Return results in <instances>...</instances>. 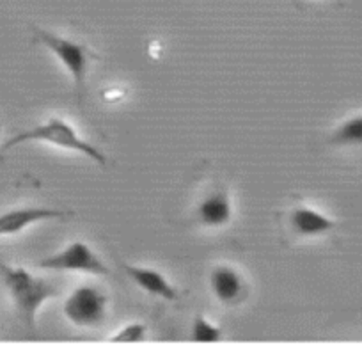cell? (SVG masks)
Here are the masks:
<instances>
[{
  "mask_svg": "<svg viewBox=\"0 0 362 357\" xmlns=\"http://www.w3.org/2000/svg\"><path fill=\"white\" fill-rule=\"evenodd\" d=\"M109 297L95 286L82 285L69 293L64 300L62 313L76 327L93 329L103 324L107 317Z\"/></svg>",
  "mask_w": 362,
  "mask_h": 357,
  "instance_id": "cell-4",
  "label": "cell"
},
{
  "mask_svg": "<svg viewBox=\"0 0 362 357\" xmlns=\"http://www.w3.org/2000/svg\"><path fill=\"white\" fill-rule=\"evenodd\" d=\"M288 226L297 237L315 238L336 230L337 220L305 203H297L288 213Z\"/></svg>",
  "mask_w": 362,
  "mask_h": 357,
  "instance_id": "cell-7",
  "label": "cell"
},
{
  "mask_svg": "<svg viewBox=\"0 0 362 357\" xmlns=\"http://www.w3.org/2000/svg\"><path fill=\"white\" fill-rule=\"evenodd\" d=\"M25 142H45V144L55 146V148L82 153L83 157H89L93 162L100 164V166H107L105 153L100 152L95 144H90L86 139L80 137L75 128H73V125L62 118H48L45 123L36 125L29 130L18 132L2 144L0 153L9 152L15 146L25 144Z\"/></svg>",
  "mask_w": 362,
  "mask_h": 357,
  "instance_id": "cell-2",
  "label": "cell"
},
{
  "mask_svg": "<svg viewBox=\"0 0 362 357\" xmlns=\"http://www.w3.org/2000/svg\"><path fill=\"white\" fill-rule=\"evenodd\" d=\"M148 334V327L144 324H128L121 327L116 334L110 336V341H144Z\"/></svg>",
  "mask_w": 362,
  "mask_h": 357,
  "instance_id": "cell-13",
  "label": "cell"
},
{
  "mask_svg": "<svg viewBox=\"0 0 362 357\" xmlns=\"http://www.w3.org/2000/svg\"><path fill=\"white\" fill-rule=\"evenodd\" d=\"M34 34H36V40L43 47H47L59 59V62L64 66L66 72L73 79V84H75L76 98H78V101H82L83 93H86L89 62L95 61L98 54L90 50L87 45L76 43V41L69 40V38L48 33V30L41 29V27H34Z\"/></svg>",
  "mask_w": 362,
  "mask_h": 357,
  "instance_id": "cell-3",
  "label": "cell"
},
{
  "mask_svg": "<svg viewBox=\"0 0 362 357\" xmlns=\"http://www.w3.org/2000/svg\"><path fill=\"white\" fill-rule=\"evenodd\" d=\"M0 279L11 299L20 320L29 329H36V318L43 304L59 293L57 286L23 267L4 264L0 260Z\"/></svg>",
  "mask_w": 362,
  "mask_h": 357,
  "instance_id": "cell-1",
  "label": "cell"
},
{
  "mask_svg": "<svg viewBox=\"0 0 362 357\" xmlns=\"http://www.w3.org/2000/svg\"><path fill=\"white\" fill-rule=\"evenodd\" d=\"M224 338V332L218 327L217 324H214L211 320H208L204 314H197L192 322V329H190V339L192 341H201V343H210V341H221Z\"/></svg>",
  "mask_w": 362,
  "mask_h": 357,
  "instance_id": "cell-12",
  "label": "cell"
},
{
  "mask_svg": "<svg viewBox=\"0 0 362 357\" xmlns=\"http://www.w3.org/2000/svg\"><path fill=\"white\" fill-rule=\"evenodd\" d=\"M199 222L206 227H222L231 222L233 205L231 198L226 191H215L201 199L197 205Z\"/></svg>",
  "mask_w": 362,
  "mask_h": 357,
  "instance_id": "cell-10",
  "label": "cell"
},
{
  "mask_svg": "<svg viewBox=\"0 0 362 357\" xmlns=\"http://www.w3.org/2000/svg\"><path fill=\"white\" fill-rule=\"evenodd\" d=\"M211 292L221 304L231 306L245 295V279L242 272L229 265H217L210 276Z\"/></svg>",
  "mask_w": 362,
  "mask_h": 357,
  "instance_id": "cell-9",
  "label": "cell"
},
{
  "mask_svg": "<svg viewBox=\"0 0 362 357\" xmlns=\"http://www.w3.org/2000/svg\"><path fill=\"white\" fill-rule=\"evenodd\" d=\"M73 212L48 206H16L0 213V237H15L33 224L50 219H68Z\"/></svg>",
  "mask_w": 362,
  "mask_h": 357,
  "instance_id": "cell-6",
  "label": "cell"
},
{
  "mask_svg": "<svg viewBox=\"0 0 362 357\" xmlns=\"http://www.w3.org/2000/svg\"><path fill=\"white\" fill-rule=\"evenodd\" d=\"M330 144L336 146H362V112L348 115L334 128Z\"/></svg>",
  "mask_w": 362,
  "mask_h": 357,
  "instance_id": "cell-11",
  "label": "cell"
},
{
  "mask_svg": "<svg viewBox=\"0 0 362 357\" xmlns=\"http://www.w3.org/2000/svg\"><path fill=\"white\" fill-rule=\"evenodd\" d=\"M119 267L123 268L124 274L135 283L141 290H144L149 295L160 297L165 300H177V290L174 288L173 283L165 278L160 271L151 267H139V265L124 264L119 261Z\"/></svg>",
  "mask_w": 362,
  "mask_h": 357,
  "instance_id": "cell-8",
  "label": "cell"
},
{
  "mask_svg": "<svg viewBox=\"0 0 362 357\" xmlns=\"http://www.w3.org/2000/svg\"><path fill=\"white\" fill-rule=\"evenodd\" d=\"M37 267L55 272H83V274L93 276L110 274L109 267L103 264L102 258L90 249L86 242H80V240L68 244L64 249L52 254V256L43 258L37 264Z\"/></svg>",
  "mask_w": 362,
  "mask_h": 357,
  "instance_id": "cell-5",
  "label": "cell"
}]
</instances>
